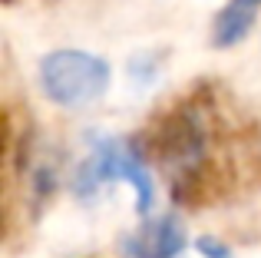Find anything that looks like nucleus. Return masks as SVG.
<instances>
[{
  "label": "nucleus",
  "instance_id": "f257e3e1",
  "mask_svg": "<svg viewBox=\"0 0 261 258\" xmlns=\"http://www.w3.org/2000/svg\"><path fill=\"white\" fill-rule=\"evenodd\" d=\"M40 86L60 106H86L109 86V66L83 50H57L40 63Z\"/></svg>",
  "mask_w": 261,
  "mask_h": 258
},
{
  "label": "nucleus",
  "instance_id": "f03ea898",
  "mask_svg": "<svg viewBox=\"0 0 261 258\" xmlns=\"http://www.w3.org/2000/svg\"><path fill=\"white\" fill-rule=\"evenodd\" d=\"M93 175L99 182L129 179V186H136V192H139V212H149V205H152V179H149V172L133 159V152H126V149L116 146V142H106V146L96 152Z\"/></svg>",
  "mask_w": 261,
  "mask_h": 258
},
{
  "label": "nucleus",
  "instance_id": "7ed1b4c3",
  "mask_svg": "<svg viewBox=\"0 0 261 258\" xmlns=\"http://www.w3.org/2000/svg\"><path fill=\"white\" fill-rule=\"evenodd\" d=\"M185 248V232L175 225V219H159L129 235L122 252L129 258H175Z\"/></svg>",
  "mask_w": 261,
  "mask_h": 258
},
{
  "label": "nucleus",
  "instance_id": "20e7f679",
  "mask_svg": "<svg viewBox=\"0 0 261 258\" xmlns=\"http://www.w3.org/2000/svg\"><path fill=\"white\" fill-rule=\"evenodd\" d=\"M251 23H255V7L245 4H228L222 13L215 17V27H212V43L215 46H235L238 40L248 37Z\"/></svg>",
  "mask_w": 261,
  "mask_h": 258
},
{
  "label": "nucleus",
  "instance_id": "39448f33",
  "mask_svg": "<svg viewBox=\"0 0 261 258\" xmlns=\"http://www.w3.org/2000/svg\"><path fill=\"white\" fill-rule=\"evenodd\" d=\"M238 4H245V7H258L261 0H238Z\"/></svg>",
  "mask_w": 261,
  "mask_h": 258
}]
</instances>
